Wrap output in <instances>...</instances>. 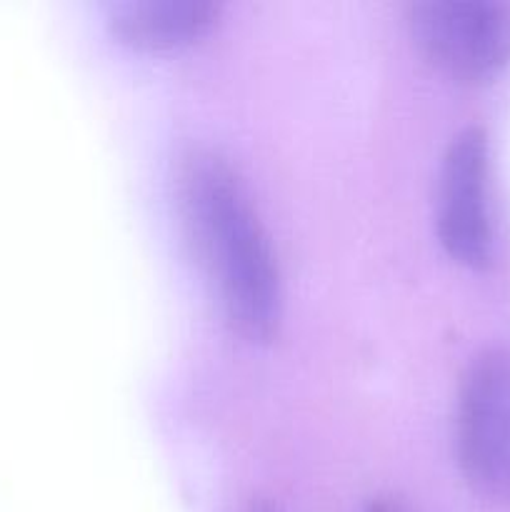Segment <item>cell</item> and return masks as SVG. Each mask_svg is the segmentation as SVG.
I'll list each match as a JSON object with an SVG mask.
<instances>
[{
	"label": "cell",
	"mask_w": 510,
	"mask_h": 512,
	"mask_svg": "<svg viewBox=\"0 0 510 512\" xmlns=\"http://www.w3.org/2000/svg\"><path fill=\"white\" fill-rule=\"evenodd\" d=\"M408 25L420 50L465 83H485L510 63V5L500 0H420Z\"/></svg>",
	"instance_id": "obj_3"
},
{
	"label": "cell",
	"mask_w": 510,
	"mask_h": 512,
	"mask_svg": "<svg viewBox=\"0 0 510 512\" xmlns=\"http://www.w3.org/2000/svg\"><path fill=\"white\" fill-rule=\"evenodd\" d=\"M178 195L190 243L240 335L268 340L278 330L283 290L273 243L238 170L215 150H190Z\"/></svg>",
	"instance_id": "obj_1"
},
{
	"label": "cell",
	"mask_w": 510,
	"mask_h": 512,
	"mask_svg": "<svg viewBox=\"0 0 510 512\" xmlns=\"http://www.w3.org/2000/svg\"><path fill=\"white\" fill-rule=\"evenodd\" d=\"M365 512H410V510H408V505H405L400 498L385 495V498L373 500V503L368 505V510H365Z\"/></svg>",
	"instance_id": "obj_6"
},
{
	"label": "cell",
	"mask_w": 510,
	"mask_h": 512,
	"mask_svg": "<svg viewBox=\"0 0 510 512\" xmlns=\"http://www.w3.org/2000/svg\"><path fill=\"white\" fill-rule=\"evenodd\" d=\"M465 480L483 498L510 505V348L483 350L465 370L455 413Z\"/></svg>",
	"instance_id": "obj_2"
},
{
	"label": "cell",
	"mask_w": 510,
	"mask_h": 512,
	"mask_svg": "<svg viewBox=\"0 0 510 512\" xmlns=\"http://www.w3.org/2000/svg\"><path fill=\"white\" fill-rule=\"evenodd\" d=\"M438 238L448 255L473 270L493 263L495 228L490 210V143L480 125L450 140L438 175Z\"/></svg>",
	"instance_id": "obj_4"
},
{
	"label": "cell",
	"mask_w": 510,
	"mask_h": 512,
	"mask_svg": "<svg viewBox=\"0 0 510 512\" xmlns=\"http://www.w3.org/2000/svg\"><path fill=\"white\" fill-rule=\"evenodd\" d=\"M245 512H285V510L280 508V505L270 503V500H258V503L248 505V510Z\"/></svg>",
	"instance_id": "obj_7"
},
{
	"label": "cell",
	"mask_w": 510,
	"mask_h": 512,
	"mask_svg": "<svg viewBox=\"0 0 510 512\" xmlns=\"http://www.w3.org/2000/svg\"><path fill=\"white\" fill-rule=\"evenodd\" d=\"M218 18L220 3L215 0H125L110 8L108 23L125 43L163 50L193 43Z\"/></svg>",
	"instance_id": "obj_5"
}]
</instances>
